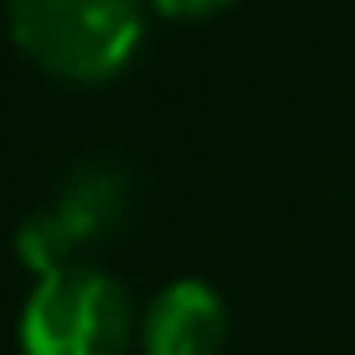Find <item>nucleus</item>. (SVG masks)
I'll return each instance as SVG.
<instances>
[{
	"mask_svg": "<svg viewBox=\"0 0 355 355\" xmlns=\"http://www.w3.org/2000/svg\"><path fill=\"white\" fill-rule=\"evenodd\" d=\"M137 336L146 355H219L229 340V306L209 282L180 277L151 297Z\"/></svg>",
	"mask_w": 355,
	"mask_h": 355,
	"instance_id": "20e7f679",
	"label": "nucleus"
},
{
	"mask_svg": "<svg viewBox=\"0 0 355 355\" xmlns=\"http://www.w3.org/2000/svg\"><path fill=\"white\" fill-rule=\"evenodd\" d=\"M132 331L137 316L127 287L93 263H69L35 277L20 306L25 355H127Z\"/></svg>",
	"mask_w": 355,
	"mask_h": 355,
	"instance_id": "f03ea898",
	"label": "nucleus"
},
{
	"mask_svg": "<svg viewBox=\"0 0 355 355\" xmlns=\"http://www.w3.org/2000/svg\"><path fill=\"white\" fill-rule=\"evenodd\" d=\"M6 25L49 78L107 83L146 40V0H6Z\"/></svg>",
	"mask_w": 355,
	"mask_h": 355,
	"instance_id": "f257e3e1",
	"label": "nucleus"
},
{
	"mask_svg": "<svg viewBox=\"0 0 355 355\" xmlns=\"http://www.w3.org/2000/svg\"><path fill=\"white\" fill-rule=\"evenodd\" d=\"M151 6H156L166 20H209V15L229 10L234 0H151Z\"/></svg>",
	"mask_w": 355,
	"mask_h": 355,
	"instance_id": "39448f33",
	"label": "nucleus"
},
{
	"mask_svg": "<svg viewBox=\"0 0 355 355\" xmlns=\"http://www.w3.org/2000/svg\"><path fill=\"white\" fill-rule=\"evenodd\" d=\"M127 205H132L127 175L107 161H88L64 180V190L54 195L49 209H40L20 224L15 253L35 277L59 272V268L78 263V253L107 243L127 224Z\"/></svg>",
	"mask_w": 355,
	"mask_h": 355,
	"instance_id": "7ed1b4c3",
	"label": "nucleus"
}]
</instances>
